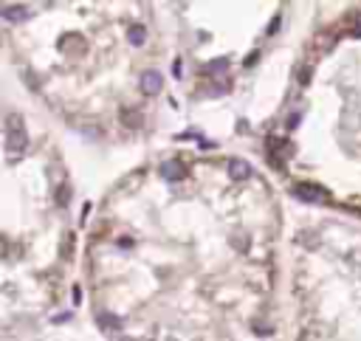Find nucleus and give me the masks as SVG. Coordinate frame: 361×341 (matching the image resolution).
I'll return each instance as SVG.
<instances>
[{
    "instance_id": "f257e3e1",
    "label": "nucleus",
    "mask_w": 361,
    "mask_h": 341,
    "mask_svg": "<svg viewBox=\"0 0 361 341\" xmlns=\"http://www.w3.org/2000/svg\"><path fill=\"white\" fill-rule=\"evenodd\" d=\"M6 155L9 161H14L17 155H23L28 147V136H26V127H23V119L17 113H9L6 119Z\"/></svg>"
},
{
    "instance_id": "f03ea898",
    "label": "nucleus",
    "mask_w": 361,
    "mask_h": 341,
    "mask_svg": "<svg viewBox=\"0 0 361 341\" xmlns=\"http://www.w3.org/2000/svg\"><path fill=\"white\" fill-rule=\"evenodd\" d=\"M139 88H141L144 96H158L161 88H164V79H161L158 70H144L141 79H139Z\"/></svg>"
},
{
    "instance_id": "7ed1b4c3",
    "label": "nucleus",
    "mask_w": 361,
    "mask_h": 341,
    "mask_svg": "<svg viewBox=\"0 0 361 341\" xmlns=\"http://www.w3.org/2000/svg\"><path fill=\"white\" fill-rule=\"evenodd\" d=\"M293 195L308 203H327V192L322 186H313V184H296L293 186Z\"/></svg>"
},
{
    "instance_id": "20e7f679",
    "label": "nucleus",
    "mask_w": 361,
    "mask_h": 341,
    "mask_svg": "<svg viewBox=\"0 0 361 341\" xmlns=\"http://www.w3.org/2000/svg\"><path fill=\"white\" fill-rule=\"evenodd\" d=\"M229 175L231 181H246V178H251V166L240 158H229Z\"/></svg>"
},
{
    "instance_id": "39448f33",
    "label": "nucleus",
    "mask_w": 361,
    "mask_h": 341,
    "mask_svg": "<svg viewBox=\"0 0 361 341\" xmlns=\"http://www.w3.org/2000/svg\"><path fill=\"white\" fill-rule=\"evenodd\" d=\"M161 178L169 181V184H172V181H181V178H184V164H181V161H167V164L161 166Z\"/></svg>"
},
{
    "instance_id": "423d86ee",
    "label": "nucleus",
    "mask_w": 361,
    "mask_h": 341,
    "mask_svg": "<svg viewBox=\"0 0 361 341\" xmlns=\"http://www.w3.org/2000/svg\"><path fill=\"white\" fill-rule=\"evenodd\" d=\"M0 17L11 20V23H20V20L28 17V9L26 6H3V9H0Z\"/></svg>"
},
{
    "instance_id": "0eeeda50",
    "label": "nucleus",
    "mask_w": 361,
    "mask_h": 341,
    "mask_svg": "<svg viewBox=\"0 0 361 341\" xmlns=\"http://www.w3.org/2000/svg\"><path fill=\"white\" fill-rule=\"evenodd\" d=\"M96 322L102 324L105 330H119V327H122V319H119V316H113V313H99Z\"/></svg>"
},
{
    "instance_id": "6e6552de",
    "label": "nucleus",
    "mask_w": 361,
    "mask_h": 341,
    "mask_svg": "<svg viewBox=\"0 0 361 341\" xmlns=\"http://www.w3.org/2000/svg\"><path fill=\"white\" fill-rule=\"evenodd\" d=\"M226 68H229V57H220V60H212V62L203 65L206 73H220V70H226Z\"/></svg>"
},
{
    "instance_id": "1a4fd4ad",
    "label": "nucleus",
    "mask_w": 361,
    "mask_h": 341,
    "mask_svg": "<svg viewBox=\"0 0 361 341\" xmlns=\"http://www.w3.org/2000/svg\"><path fill=\"white\" fill-rule=\"evenodd\" d=\"M127 40H130L133 45H144V40H147V31H144V26H133L130 34H127Z\"/></svg>"
},
{
    "instance_id": "9d476101",
    "label": "nucleus",
    "mask_w": 361,
    "mask_h": 341,
    "mask_svg": "<svg viewBox=\"0 0 361 341\" xmlns=\"http://www.w3.org/2000/svg\"><path fill=\"white\" fill-rule=\"evenodd\" d=\"M172 73H175V76L181 79V73H184V65H181V60H175V62H172Z\"/></svg>"
},
{
    "instance_id": "9b49d317",
    "label": "nucleus",
    "mask_w": 361,
    "mask_h": 341,
    "mask_svg": "<svg viewBox=\"0 0 361 341\" xmlns=\"http://www.w3.org/2000/svg\"><path fill=\"white\" fill-rule=\"evenodd\" d=\"M68 319H71V313H57V316H54V322H57V324H60V322H68Z\"/></svg>"
},
{
    "instance_id": "f8f14e48",
    "label": "nucleus",
    "mask_w": 361,
    "mask_h": 341,
    "mask_svg": "<svg viewBox=\"0 0 361 341\" xmlns=\"http://www.w3.org/2000/svg\"><path fill=\"white\" fill-rule=\"evenodd\" d=\"M88 214H90V203H85V206H82V223L88 220Z\"/></svg>"
},
{
    "instance_id": "ddd939ff",
    "label": "nucleus",
    "mask_w": 361,
    "mask_h": 341,
    "mask_svg": "<svg viewBox=\"0 0 361 341\" xmlns=\"http://www.w3.org/2000/svg\"><path fill=\"white\" fill-rule=\"evenodd\" d=\"M277 26H280V17H274V23L268 26V34H274V31H277Z\"/></svg>"
},
{
    "instance_id": "4468645a",
    "label": "nucleus",
    "mask_w": 361,
    "mask_h": 341,
    "mask_svg": "<svg viewBox=\"0 0 361 341\" xmlns=\"http://www.w3.org/2000/svg\"><path fill=\"white\" fill-rule=\"evenodd\" d=\"M257 57H260V54H257V51L251 54V57H246V65H254V62H257Z\"/></svg>"
}]
</instances>
